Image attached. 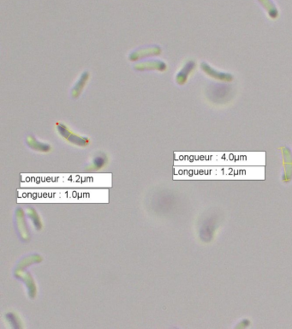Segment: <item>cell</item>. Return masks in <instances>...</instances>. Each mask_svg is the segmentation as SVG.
<instances>
[{
  "mask_svg": "<svg viewBox=\"0 0 292 329\" xmlns=\"http://www.w3.org/2000/svg\"><path fill=\"white\" fill-rule=\"evenodd\" d=\"M234 97L233 89L231 87L221 83H213L207 89L206 98L211 104L215 106H224L231 102Z\"/></svg>",
  "mask_w": 292,
  "mask_h": 329,
  "instance_id": "obj_1",
  "label": "cell"
},
{
  "mask_svg": "<svg viewBox=\"0 0 292 329\" xmlns=\"http://www.w3.org/2000/svg\"><path fill=\"white\" fill-rule=\"evenodd\" d=\"M56 129H57L59 136L63 137L64 140L68 142L69 144L75 145V146L81 147V148L89 146L90 144L89 138L76 134L71 131L67 125H64V123H57Z\"/></svg>",
  "mask_w": 292,
  "mask_h": 329,
  "instance_id": "obj_2",
  "label": "cell"
},
{
  "mask_svg": "<svg viewBox=\"0 0 292 329\" xmlns=\"http://www.w3.org/2000/svg\"><path fill=\"white\" fill-rule=\"evenodd\" d=\"M200 66H201V70L207 76H209L211 78L217 80L219 82H232L234 81V76H232L231 73L223 72V71H219V70H215L214 68L212 67L211 65H209L206 62H202Z\"/></svg>",
  "mask_w": 292,
  "mask_h": 329,
  "instance_id": "obj_3",
  "label": "cell"
},
{
  "mask_svg": "<svg viewBox=\"0 0 292 329\" xmlns=\"http://www.w3.org/2000/svg\"><path fill=\"white\" fill-rule=\"evenodd\" d=\"M161 53V48L160 46L157 45H152V46H145L142 48L137 49L131 52L129 56V60L130 61H137L140 60L142 58H147L150 56H156Z\"/></svg>",
  "mask_w": 292,
  "mask_h": 329,
  "instance_id": "obj_4",
  "label": "cell"
},
{
  "mask_svg": "<svg viewBox=\"0 0 292 329\" xmlns=\"http://www.w3.org/2000/svg\"><path fill=\"white\" fill-rule=\"evenodd\" d=\"M135 70H139V71H144V70H158V71H165L167 70V65L162 60H157V59H151L147 61H143L138 63L134 66Z\"/></svg>",
  "mask_w": 292,
  "mask_h": 329,
  "instance_id": "obj_5",
  "label": "cell"
},
{
  "mask_svg": "<svg viewBox=\"0 0 292 329\" xmlns=\"http://www.w3.org/2000/svg\"><path fill=\"white\" fill-rule=\"evenodd\" d=\"M196 63L194 60H189L183 64V67L177 72L176 76V82L178 85H184L188 82L189 76L195 71Z\"/></svg>",
  "mask_w": 292,
  "mask_h": 329,
  "instance_id": "obj_6",
  "label": "cell"
},
{
  "mask_svg": "<svg viewBox=\"0 0 292 329\" xmlns=\"http://www.w3.org/2000/svg\"><path fill=\"white\" fill-rule=\"evenodd\" d=\"M109 162V159L107 154L104 152H98L91 160V162L86 168L87 171H98L107 166Z\"/></svg>",
  "mask_w": 292,
  "mask_h": 329,
  "instance_id": "obj_7",
  "label": "cell"
},
{
  "mask_svg": "<svg viewBox=\"0 0 292 329\" xmlns=\"http://www.w3.org/2000/svg\"><path fill=\"white\" fill-rule=\"evenodd\" d=\"M282 156H283L284 164V180L290 181L292 178V154L288 147L280 148Z\"/></svg>",
  "mask_w": 292,
  "mask_h": 329,
  "instance_id": "obj_8",
  "label": "cell"
},
{
  "mask_svg": "<svg viewBox=\"0 0 292 329\" xmlns=\"http://www.w3.org/2000/svg\"><path fill=\"white\" fill-rule=\"evenodd\" d=\"M15 223L16 228L18 230L19 234L21 235L22 240L28 241L29 239V232L27 226V222L25 219V214L21 208H18L15 212Z\"/></svg>",
  "mask_w": 292,
  "mask_h": 329,
  "instance_id": "obj_9",
  "label": "cell"
},
{
  "mask_svg": "<svg viewBox=\"0 0 292 329\" xmlns=\"http://www.w3.org/2000/svg\"><path fill=\"white\" fill-rule=\"evenodd\" d=\"M15 276L20 279L21 281L24 282L27 290H28V294L32 299L36 295V287L34 283V279L31 276V274L28 272L22 271V269H16L15 270Z\"/></svg>",
  "mask_w": 292,
  "mask_h": 329,
  "instance_id": "obj_10",
  "label": "cell"
},
{
  "mask_svg": "<svg viewBox=\"0 0 292 329\" xmlns=\"http://www.w3.org/2000/svg\"><path fill=\"white\" fill-rule=\"evenodd\" d=\"M89 78H90V74L89 71H84L80 76L79 79L77 80V82L75 83V85L73 86L72 90H71V96L73 99H77L79 97L83 91V89L85 88V86L87 85V83L89 82Z\"/></svg>",
  "mask_w": 292,
  "mask_h": 329,
  "instance_id": "obj_11",
  "label": "cell"
},
{
  "mask_svg": "<svg viewBox=\"0 0 292 329\" xmlns=\"http://www.w3.org/2000/svg\"><path fill=\"white\" fill-rule=\"evenodd\" d=\"M26 144L30 148L31 150L37 151V152L48 153L52 150V147L50 144L37 140L36 138L33 136L27 137Z\"/></svg>",
  "mask_w": 292,
  "mask_h": 329,
  "instance_id": "obj_12",
  "label": "cell"
},
{
  "mask_svg": "<svg viewBox=\"0 0 292 329\" xmlns=\"http://www.w3.org/2000/svg\"><path fill=\"white\" fill-rule=\"evenodd\" d=\"M260 3L262 4L263 8L267 10L269 17L272 19H277L280 15L279 9H278L276 5L274 4V2L272 0H258Z\"/></svg>",
  "mask_w": 292,
  "mask_h": 329,
  "instance_id": "obj_13",
  "label": "cell"
},
{
  "mask_svg": "<svg viewBox=\"0 0 292 329\" xmlns=\"http://www.w3.org/2000/svg\"><path fill=\"white\" fill-rule=\"evenodd\" d=\"M27 217L32 221L37 231H40L42 229V221H41V219H40V216H39V214H38L35 209L29 207L27 211Z\"/></svg>",
  "mask_w": 292,
  "mask_h": 329,
  "instance_id": "obj_14",
  "label": "cell"
},
{
  "mask_svg": "<svg viewBox=\"0 0 292 329\" xmlns=\"http://www.w3.org/2000/svg\"><path fill=\"white\" fill-rule=\"evenodd\" d=\"M7 322L11 325L13 329H20L21 328V321L18 316L15 312H9L5 316Z\"/></svg>",
  "mask_w": 292,
  "mask_h": 329,
  "instance_id": "obj_15",
  "label": "cell"
}]
</instances>
